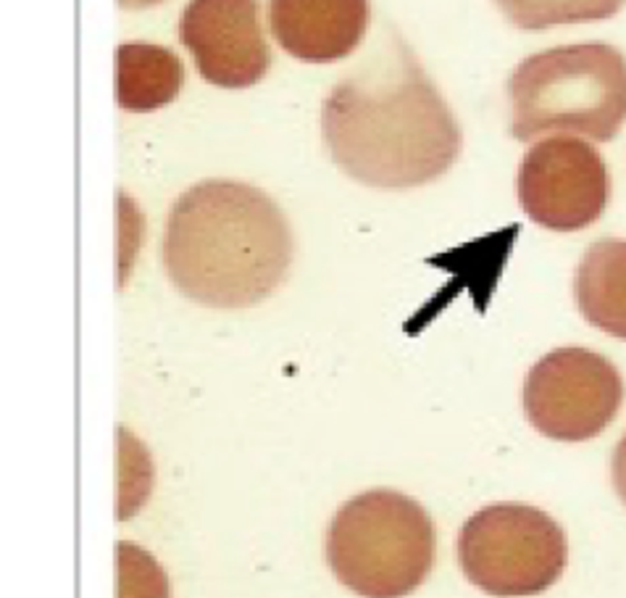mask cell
<instances>
[{
    "mask_svg": "<svg viewBox=\"0 0 626 598\" xmlns=\"http://www.w3.org/2000/svg\"><path fill=\"white\" fill-rule=\"evenodd\" d=\"M277 43L309 64H329L358 48L369 24V0H271Z\"/></svg>",
    "mask_w": 626,
    "mask_h": 598,
    "instance_id": "obj_9",
    "label": "cell"
},
{
    "mask_svg": "<svg viewBox=\"0 0 626 598\" xmlns=\"http://www.w3.org/2000/svg\"><path fill=\"white\" fill-rule=\"evenodd\" d=\"M322 132L345 175L382 190L432 182L461 153L450 106L401 40L335 85L324 101Z\"/></svg>",
    "mask_w": 626,
    "mask_h": 598,
    "instance_id": "obj_1",
    "label": "cell"
},
{
    "mask_svg": "<svg viewBox=\"0 0 626 598\" xmlns=\"http://www.w3.org/2000/svg\"><path fill=\"white\" fill-rule=\"evenodd\" d=\"M569 546L561 524L526 503H492L458 535L463 575L498 598L537 596L563 575Z\"/></svg>",
    "mask_w": 626,
    "mask_h": 598,
    "instance_id": "obj_5",
    "label": "cell"
},
{
    "mask_svg": "<svg viewBox=\"0 0 626 598\" xmlns=\"http://www.w3.org/2000/svg\"><path fill=\"white\" fill-rule=\"evenodd\" d=\"M574 296L582 317L626 341V241H597L579 262Z\"/></svg>",
    "mask_w": 626,
    "mask_h": 598,
    "instance_id": "obj_10",
    "label": "cell"
},
{
    "mask_svg": "<svg viewBox=\"0 0 626 598\" xmlns=\"http://www.w3.org/2000/svg\"><path fill=\"white\" fill-rule=\"evenodd\" d=\"M116 598H171L169 580L150 551L135 543L116 546Z\"/></svg>",
    "mask_w": 626,
    "mask_h": 598,
    "instance_id": "obj_13",
    "label": "cell"
},
{
    "mask_svg": "<svg viewBox=\"0 0 626 598\" xmlns=\"http://www.w3.org/2000/svg\"><path fill=\"white\" fill-rule=\"evenodd\" d=\"M511 24L526 32H543L556 24L603 22L616 16L626 0H495Z\"/></svg>",
    "mask_w": 626,
    "mask_h": 598,
    "instance_id": "obj_12",
    "label": "cell"
},
{
    "mask_svg": "<svg viewBox=\"0 0 626 598\" xmlns=\"http://www.w3.org/2000/svg\"><path fill=\"white\" fill-rule=\"evenodd\" d=\"M624 401V380L608 358L588 348H558L529 369L526 420L552 441L579 443L601 435Z\"/></svg>",
    "mask_w": 626,
    "mask_h": 598,
    "instance_id": "obj_6",
    "label": "cell"
},
{
    "mask_svg": "<svg viewBox=\"0 0 626 598\" xmlns=\"http://www.w3.org/2000/svg\"><path fill=\"white\" fill-rule=\"evenodd\" d=\"M290 262L288 219L250 185H192L166 219V275L179 294L211 309L261 303L282 285Z\"/></svg>",
    "mask_w": 626,
    "mask_h": 598,
    "instance_id": "obj_2",
    "label": "cell"
},
{
    "mask_svg": "<svg viewBox=\"0 0 626 598\" xmlns=\"http://www.w3.org/2000/svg\"><path fill=\"white\" fill-rule=\"evenodd\" d=\"M158 3H164V0H119V5H124V9H150Z\"/></svg>",
    "mask_w": 626,
    "mask_h": 598,
    "instance_id": "obj_15",
    "label": "cell"
},
{
    "mask_svg": "<svg viewBox=\"0 0 626 598\" xmlns=\"http://www.w3.org/2000/svg\"><path fill=\"white\" fill-rule=\"evenodd\" d=\"M516 188L524 214L552 232L590 228L601 219L611 196L601 153L569 135L532 145L518 166Z\"/></svg>",
    "mask_w": 626,
    "mask_h": 598,
    "instance_id": "obj_7",
    "label": "cell"
},
{
    "mask_svg": "<svg viewBox=\"0 0 626 598\" xmlns=\"http://www.w3.org/2000/svg\"><path fill=\"white\" fill-rule=\"evenodd\" d=\"M326 562L364 598H403L435 564V522L414 498L369 490L337 511L326 533Z\"/></svg>",
    "mask_w": 626,
    "mask_h": 598,
    "instance_id": "obj_4",
    "label": "cell"
},
{
    "mask_svg": "<svg viewBox=\"0 0 626 598\" xmlns=\"http://www.w3.org/2000/svg\"><path fill=\"white\" fill-rule=\"evenodd\" d=\"M614 488L618 498L626 503V435L618 441L614 451Z\"/></svg>",
    "mask_w": 626,
    "mask_h": 598,
    "instance_id": "obj_14",
    "label": "cell"
},
{
    "mask_svg": "<svg viewBox=\"0 0 626 598\" xmlns=\"http://www.w3.org/2000/svg\"><path fill=\"white\" fill-rule=\"evenodd\" d=\"M508 96L516 141L571 132L605 143L626 122V56L605 43L535 53L514 69Z\"/></svg>",
    "mask_w": 626,
    "mask_h": 598,
    "instance_id": "obj_3",
    "label": "cell"
},
{
    "mask_svg": "<svg viewBox=\"0 0 626 598\" xmlns=\"http://www.w3.org/2000/svg\"><path fill=\"white\" fill-rule=\"evenodd\" d=\"M179 37L201 77L216 88H250L271 66L258 0H190L179 19Z\"/></svg>",
    "mask_w": 626,
    "mask_h": 598,
    "instance_id": "obj_8",
    "label": "cell"
},
{
    "mask_svg": "<svg viewBox=\"0 0 626 598\" xmlns=\"http://www.w3.org/2000/svg\"><path fill=\"white\" fill-rule=\"evenodd\" d=\"M185 82L175 51L150 43H124L116 48V103L126 111H156L177 101Z\"/></svg>",
    "mask_w": 626,
    "mask_h": 598,
    "instance_id": "obj_11",
    "label": "cell"
}]
</instances>
